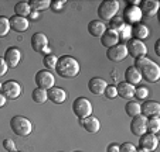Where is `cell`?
<instances>
[{"instance_id":"d4e9b609","label":"cell","mask_w":160,"mask_h":152,"mask_svg":"<svg viewBox=\"0 0 160 152\" xmlns=\"http://www.w3.org/2000/svg\"><path fill=\"white\" fill-rule=\"evenodd\" d=\"M149 34H150V31H149L148 25H145V24L138 23L135 25H132V35L135 37V39H139V41L146 39L149 37Z\"/></svg>"},{"instance_id":"d6a6232c","label":"cell","mask_w":160,"mask_h":152,"mask_svg":"<svg viewBox=\"0 0 160 152\" xmlns=\"http://www.w3.org/2000/svg\"><path fill=\"white\" fill-rule=\"evenodd\" d=\"M10 31V23L9 18L4 17V16H0V38L2 37H6Z\"/></svg>"},{"instance_id":"8d00e7d4","label":"cell","mask_w":160,"mask_h":152,"mask_svg":"<svg viewBox=\"0 0 160 152\" xmlns=\"http://www.w3.org/2000/svg\"><path fill=\"white\" fill-rule=\"evenodd\" d=\"M65 4H67L65 0H52L51 4H50V9H51L54 13H58V12H61V10L64 9Z\"/></svg>"},{"instance_id":"836d02e7","label":"cell","mask_w":160,"mask_h":152,"mask_svg":"<svg viewBox=\"0 0 160 152\" xmlns=\"http://www.w3.org/2000/svg\"><path fill=\"white\" fill-rule=\"evenodd\" d=\"M148 96H149V89L146 86L135 87V94H133V97H136L138 100H145Z\"/></svg>"},{"instance_id":"60d3db41","label":"cell","mask_w":160,"mask_h":152,"mask_svg":"<svg viewBox=\"0 0 160 152\" xmlns=\"http://www.w3.org/2000/svg\"><path fill=\"white\" fill-rule=\"evenodd\" d=\"M7 69H9V66H7L4 58L0 57V78H2V76H4V75L7 73Z\"/></svg>"},{"instance_id":"c3c4849f","label":"cell","mask_w":160,"mask_h":152,"mask_svg":"<svg viewBox=\"0 0 160 152\" xmlns=\"http://www.w3.org/2000/svg\"><path fill=\"white\" fill-rule=\"evenodd\" d=\"M0 92H2V83H0Z\"/></svg>"},{"instance_id":"f907efd6","label":"cell","mask_w":160,"mask_h":152,"mask_svg":"<svg viewBox=\"0 0 160 152\" xmlns=\"http://www.w3.org/2000/svg\"><path fill=\"white\" fill-rule=\"evenodd\" d=\"M75 152H79V151H75Z\"/></svg>"},{"instance_id":"d6986e66","label":"cell","mask_w":160,"mask_h":152,"mask_svg":"<svg viewBox=\"0 0 160 152\" xmlns=\"http://www.w3.org/2000/svg\"><path fill=\"white\" fill-rule=\"evenodd\" d=\"M79 122H81L85 131L89 132V134H97L101 128V122L95 116H89L84 120H79Z\"/></svg>"},{"instance_id":"2e32d148","label":"cell","mask_w":160,"mask_h":152,"mask_svg":"<svg viewBox=\"0 0 160 152\" xmlns=\"http://www.w3.org/2000/svg\"><path fill=\"white\" fill-rule=\"evenodd\" d=\"M106 86H108V83H106L105 79L102 78H92L89 82H88V89H89V92L92 93V94L95 96H102L103 92H105Z\"/></svg>"},{"instance_id":"3957f363","label":"cell","mask_w":160,"mask_h":152,"mask_svg":"<svg viewBox=\"0 0 160 152\" xmlns=\"http://www.w3.org/2000/svg\"><path fill=\"white\" fill-rule=\"evenodd\" d=\"M119 12V2L116 0H105L98 7V17L101 21H111L113 17H116Z\"/></svg>"},{"instance_id":"30bf717a","label":"cell","mask_w":160,"mask_h":152,"mask_svg":"<svg viewBox=\"0 0 160 152\" xmlns=\"http://www.w3.org/2000/svg\"><path fill=\"white\" fill-rule=\"evenodd\" d=\"M126 48H128V54L132 55L133 58H139V57H146L148 48H146L145 42L139 41V39H129L126 42Z\"/></svg>"},{"instance_id":"7bdbcfd3","label":"cell","mask_w":160,"mask_h":152,"mask_svg":"<svg viewBox=\"0 0 160 152\" xmlns=\"http://www.w3.org/2000/svg\"><path fill=\"white\" fill-rule=\"evenodd\" d=\"M154 54L157 55V57H160V41L157 39L156 44H154Z\"/></svg>"},{"instance_id":"d590c367","label":"cell","mask_w":160,"mask_h":152,"mask_svg":"<svg viewBox=\"0 0 160 152\" xmlns=\"http://www.w3.org/2000/svg\"><path fill=\"white\" fill-rule=\"evenodd\" d=\"M103 94H105V97H108L109 100H113L115 97H118L116 86H113V85H108L106 89H105V92H103Z\"/></svg>"},{"instance_id":"e0dca14e","label":"cell","mask_w":160,"mask_h":152,"mask_svg":"<svg viewBox=\"0 0 160 152\" xmlns=\"http://www.w3.org/2000/svg\"><path fill=\"white\" fill-rule=\"evenodd\" d=\"M9 23H10V30H14V31H17V33H24V31H27L28 25H30L27 18L18 17V16H16V14L9 18Z\"/></svg>"},{"instance_id":"5bb4252c","label":"cell","mask_w":160,"mask_h":152,"mask_svg":"<svg viewBox=\"0 0 160 152\" xmlns=\"http://www.w3.org/2000/svg\"><path fill=\"white\" fill-rule=\"evenodd\" d=\"M139 9L143 17H154L159 12V2L157 0H143L140 2Z\"/></svg>"},{"instance_id":"4fadbf2b","label":"cell","mask_w":160,"mask_h":152,"mask_svg":"<svg viewBox=\"0 0 160 152\" xmlns=\"http://www.w3.org/2000/svg\"><path fill=\"white\" fill-rule=\"evenodd\" d=\"M140 114L145 116L146 118L150 117H157L160 114V103L154 100L145 101L143 104H140Z\"/></svg>"},{"instance_id":"7a4b0ae2","label":"cell","mask_w":160,"mask_h":152,"mask_svg":"<svg viewBox=\"0 0 160 152\" xmlns=\"http://www.w3.org/2000/svg\"><path fill=\"white\" fill-rule=\"evenodd\" d=\"M10 128L13 130L16 135L18 137H27L31 134V130H33V125L31 121L24 116H14L10 120Z\"/></svg>"},{"instance_id":"7402d4cb","label":"cell","mask_w":160,"mask_h":152,"mask_svg":"<svg viewBox=\"0 0 160 152\" xmlns=\"http://www.w3.org/2000/svg\"><path fill=\"white\" fill-rule=\"evenodd\" d=\"M47 94H48V100H51L54 104H62L67 100V92L57 86L47 90Z\"/></svg>"},{"instance_id":"9a60e30c","label":"cell","mask_w":160,"mask_h":152,"mask_svg":"<svg viewBox=\"0 0 160 152\" xmlns=\"http://www.w3.org/2000/svg\"><path fill=\"white\" fill-rule=\"evenodd\" d=\"M4 61H6L7 66L9 68H16V66L20 63V59H21V52L17 47H10L6 49L4 52Z\"/></svg>"},{"instance_id":"e575fe53","label":"cell","mask_w":160,"mask_h":152,"mask_svg":"<svg viewBox=\"0 0 160 152\" xmlns=\"http://www.w3.org/2000/svg\"><path fill=\"white\" fill-rule=\"evenodd\" d=\"M123 27H125V21L122 20V17H113L111 20V27H109L111 30H115L116 33H119Z\"/></svg>"},{"instance_id":"277c9868","label":"cell","mask_w":160,"mask_h":152,"mask_svg":"<svg viewBox=\"0 0 160 152\" xmlns=\"http://www.w3.org/2000/svg\"><path fill=\"white\" fill-rule=\"evenodd\" d=\"M139 72H140V75H142V79L148 81L149 83H156L160 79V66L152 59H149L148 62L139 69Z\"/></svg>"},{"instance_id":"f1b7e54d","label":"cell","mask_w":160,"mask_h":152,"mask_svg":"<svg viewBox=\"0 0 160 152\" xmlns=\"http://www.w3.org/2000/svg\"><path fill=\"white\" fill-rule=\"evenodd\" d=\"M125 111H126L128 116L133 118V117L140 114V104L138 101H129V103H126V106H125Z\"/></svg>"},{"instance_id":"cb8c5ba5","label":"cell","mask_w":160,"mask_h":152,"mask_svg":"<svg viewBox=\"0 0 160 152\" xmlns=\"http://www.w3.org/2000/svg\"><path fill=\"white\" fill-rule=\"evenodd\" d=\"M116 92H118L119 97L122 99H132L135 94V86L129 85L128 82H121L116 85Z\"/></svg>"},{"instance_id":"7c38bea8","label":"cell","mask_w":160,"mask_h":152,"mask_svg":"<svg viewBox=\"0 0 160 152\" xmlns=\"http://www.w3.org/2000/svg\"><path fill=\"white\" fill-rule=\"evenodd\" d=\"M146 122H148V118H146L145 116H142V114L133 117L132 121H130V131H132V134L136 135V137H140V135H143L145 132H148V130H146Z\"/></svg>"},{"instance_id":"74e56055","label":"cell","mask_w":160,"mask_h":152,"mask_svg":"<svg viewBox=\"0 0 160 152\" xmlns=\"http://www.w3.org/2000/svg\"><path fill=\"white\" fill-rule=\"evenodd\" d=\"M119 152H136V146L130 142H123L119 145Z\"/></svg>"},{"instance_id":"44dd1931","label":"cell","mask_w":160,"mask_h":152,"mask_svg":"<svg viewBox=\"0 0 160 152\" xmlns=\"http://www.w3.org/2000/svg\"><path fill=\"white\" fill-rule=\"evenodd\" d=\"M106 30H108L106 24L101 20H92V21L88 23V33H89L92 37H98V38H101Z\"/></svg>"},{"instance_id":"4dcf8cb0","label":"cell","mask_w":160,"mask_h":152,"mask_svg":"<svg viewBox=\"0 0 160 152\" xmlns=\"http://www.w3.org/2000/svg\"><path fill=\"white\" fill-rule=\"evenodd\" d=\"M119 35V42L121 44H126L129 39H132V25L125 24V27L118 33Z\"/></svg>"},{"instance_id":"ab89813d","label":"cell","mask_w":160,"mask_h":152,"mask_svg":"<svg viewBox=\"0 0 160 152\" xmlns=\"http://www.w3.org/2000/svg\"><path fill=\"white\" fill-rule=\"evenodd\" d=\"M149 59H150V58H148V57H139V58H135V65H133V66H135L136 69H140L143 65H145L146 62H148Z\"/></svg>"},{"instance_id":"816d5d0a","label":"cell","mask_w":160,"mask_h":152,"mask_svg":"<svg viewBox=\"0 0 160 152\" xmlns=\"http://www.w3.org/2000/svg\"><path fill=\"white\" fill-rule=\"evenodd\" d=\"M60 152H61V151H60Z\"/></svg>"},{"instance_id":"603a6c76","label":"cell","mask_w":160,"mask_h":152,"mask_svg":"<svg viewBox=\"0 0 160 152\" xmlns=\"http://www.w3.org/2000/svg\"><path fill=\"white\" fill-rule=\"evenodd\" d=\"M140 81H142V75H140L139 69H136L135 66H129L125 71V82H128L129 85H132V86L139 85Z\"/></svg>"},{"instance_id":"bcb514c9","label":"cell","mask_w":160,"mask_h":152,"mask_svg":"<svg viewBox=\"0 0 160 152\" xmlns=\"http://www.w3.org/2000/svg\"><path fill=\"white\" fill-rule=\"evenodd\" d=\"M128 4H129V6H139L140 2H139V0H129V2H128Z\"/></svg>"},{"instance_id":"484cf974","label":"cell","mask_w":160,"mask_h":152,"mask_svg":"<svg viewBox=\"0 0 160 152\" xmlns=\"http://www.w3.org/2000/svg\"><path fill=\"white\" fill-rule=\"evenodd\" d=\"M14 13L18 17L27 18L28 14L31 13V7H30V4H28V2H17L14 6Z\"/></svg>"},{"instance_id":"ee69618b","label":"cell","mask_w":160,"mask_h":152,"mask_svg":"<svg viewBox=\"0 0 160 152\" xmlns=\"http://www.w3.org/2000/svg\"><path fill=\"white\" fill-rule=\"evenodd\" d=\"M6 101H7V99L4 97L2 93H0V108L2 107H4V104H6Z\"/></svg>"},{"instance_id":"ac0fdd59","label":"cell","mask_w":160,"mask_h":152,"mask_svg":"<svg viewBox=\"0 0 160 152\" xmlns=\"http://www.w3.org/2000/svg\"><path fill=\"white\" fill-rule=\"evenodd\" d=\"M48 47V38L44 33H36L31 37V48L36 52H42L44 48Z\"/></svg>"},{"instance_id":"7dc6e473","label":"cell","mask_w":160,"mask_h":152,"mask_svg":"<svg viewBox=\"0 0 160 152\" xmlns=\"http://www.w3.org/2000/svg\"><path fill=\"white\" fill-rule=\"evenodd\" d=\"M136 152H149V151H146L143 148H136Z\"/></svg>"},{"instance_id":"6da1fadb","label":"cell","mask_w":160,"mask_h":152,"mask_svg":"<svg viewBox=\"0 0 160 152\" xmlns=\"http://www.w3.org/2000/svg\"><path fill=\"white\" fill-rule=\"evenodd\" d=\"M81 71V66L79 62L71 55H62V57L58 58L57 61V66H55V72L58 73V76L65 79L70 78H75L79 75Z\"/></svg>"},{"instance_id":"8fae6325","label":"cell","mask_w":160,"mask_h":152,"mask_svg":"<svg viewBox=\"0 0 160 152\" xmlns=\"http://www.w3.org/2000/svg\"><path fill=\"white\" fill-rule=\"evenodd\" d=\"M157 145H159V138L156 134H152V132H145L143 135H140L139 140V148H143L149 152L156 151Z\"/></svg>"},{"instance_id":"52a82bcc","label":"cell","mask_w":160,"mask_h":152,"mask_svg":"<svg viewBox=\"0 0 160 152\" xmlns=\"http://www.w3.org/2000/svg\"><path fill=\"white\" fill-rule=\"evenodd\" d=\"M0 93L6 99L16 100V99H18L21 94V86H20V83L16 81H7V82H4V83H2V92Z\"/></svg>"},{"instance_id":"83f0119b","label":"cell","mask_w":160,"mask_h":152,"mask_svg":"<svg viewBox=\"0 0 160 152\" xmlns=\"http://www.w3.org/2000/svg\"><path fill=\"white\" fill-rule=\"evenodd\" d=\"M146 130H148V132H152V134H157V132L160 131V118H159V116L148 118Z\"/></svg>"},{"instance_id":"9c48e42d","label":"cell","mask_w":160,"mask_h":152,"mask_svg":"<svg viewBox=\"0 0 160 152\" xmlns=\"http://www.w3.org/2000/svg\"><path fill=\"white\" fill-rule=\"evenodd\" d=\"M143 18L142 12H140L139 6H126V9L123 10V17L122 20L125 21V24L128 25H135V24L140 23V20Z\"/></svg>"},{"instance_id":"ffe728a7","label":"cell","mask_w":160,"mask_h":152,"mask_svg":"<svg viewBox=\"0 0 160 152\" xmlns=\"http://www.w3.org/2000/svg\"><path fill=\"white\" fill-rule=\"evenodd\" d=\"M101 44L103 45L105 48H112L115 47L116 44H119V35L118 33H116L115 30H111V28H108V30L103 33V35L101 37Z\"/></svg>"},{"instance_id":"b9f144b4","label":"cell","mask_w":160,"mask_h":152,"mask_svg":"<svg viewBox=\"0 0 160 152\" xmlns=\"http://www.w3.org/2000/svg\"><path fill=\"white\" fill-rule=\"evenodd\" d=\"M106 152H119V144L116 142L109 144L108 148H106Z\"/></svg>"},{"instance_id":"f6af8a7d","label":"cell","mask_w":160,"mask_h":152,"mask_svg":"<svg viewBox=\"0 0 160 152\" xmlns=\"http://www.w3.org/2000/svg\"><path fill=\"white\" fill-rule=\"evenodd\" d=\"M28 17L33 18V20H37V18L40 17V14H38V12H33V10H31V13L28 14Z\"/></svg>"},{"instance_id":"f546056e","label":"cell","mask_w":160,"mask_h":152,"mask_svg":"<svg viewBox=\"0 0 160 152\" xmlns=\"http://www.w3.org/2000/svg\"><path fill=\"white\" fill-rule=\"evenodd\" d=\"M28 4H30V7H31L33 12H40V10L48 9L50 4H51V2H50V0H30Z\"/></svg>"},{"instance_id":"5b68a950","label":"cell","mask_w":160,"mask_h":152,"mask_svg":"<svg viewBox=\"0 0 160 152\" xmlns=\"http://www.w3.org/2000/svg\"><path fill=\"white\" fill-rule=\"evenodd\" d=\"M92 103L87 97H77L72 103V111L79 120L92 116Z\"/></svg>"},{"instance_id":"ba28073f","label":"cell","mask_w":160,"mask_h":152,"mask_svg":"<svg viewBox=\"0 0 160 152\" xmlns=\"http://www.w3.org/2000/svg\"><path fill=\"white\" fill-rule=\"evenodd\" d=\"M128 55L129 54H128L126 44H121V42L106 51V58L112 62H122L123 59H126Z\"/></svg>"},{"instance_id":"1f68e13d","label":"cell","mask_w":160,"mask_h":152,"mask_svg":"<svg viewBox=\"0 0 160 152\" xmlns=\"http://www.w3.org/2000/svg\"><path fill=\"white\" fill-rule=\"evenodd\" d=\"M57 61H58V58L55 57V55L48 54V55H45V57H44L42 63H44L45 69H47V71H50V69H55V66H57Z\"/></svg>"},{"instance_id":"4316f807","label":"cell","mask_w":160,"mask_h":152,"mask_svg":"<svg viewBox=\"0 0 160 152\" xmlns=\"http://www.w3.org/2000/svg\"><path fill=\"white\" fill-rule=\"evenodd\" d=\"M31 99H33V101H34V103H37V104H42V103H45V101L48 100L47 90H45V89H40V87H36V89L33 90Z\"/></svg>"},{"instance_id":"f35d334b","label":"cell","mask_w":160,"mask_h":152,"mask_svg":"<svg viewBox=\"0 0 160 152\" xmlns=\"http://www.w3.org/2000/svg\"><path fill=\"white\" fill-rule=\"evenodd\" d=\"M3 148L6 149V151H9V152L16 151V144H14V141L10 140V138H6V140L3 141Z\"/></svg>"},{"instance_id":"681fc988","label":"cell","mask_w":160,"mask_h":152,"mask_svg":"<svg viewBox=\"0 0 160 152\" xmlns=\"http://www.w3.org/2000/svg\"><path fill=\"white\" fill-rule=\"evenodd\" d=\"M13 152H20V151H13Z\"/></svg>"},{"instance_id":"8992f818","label":"cell","mask_w":160,"mask_h":152,"mask_svg":"<svg viewBox=\"0 0 160 152\" xmlns=\"http://www.w3.org/2000/svg\"><path fill=\"white\" fill-rule=\"evenodd\" d=\"M34 81H36L37 87H40V89H45V90L54 87V85H55L54 75H52L50 71H47V69H42V71L37 72Z\"/></svg>"}]
</instances>
